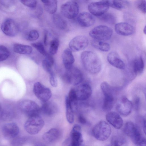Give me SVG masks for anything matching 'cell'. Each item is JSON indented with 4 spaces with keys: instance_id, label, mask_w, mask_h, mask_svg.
<instances>
[{
    "instance_id": "26",
    "label": "cell",
    "mask_w": 146,
    "mask_h": 146,
    "mask_svg": "<svg viewBox=\"0 0 146 146\" xmlns=\"http://www.w3.org/2000/svg\"><path fill=\"white\" fill-rule=\"evenodd\" d=\"M132 66L133 72L136 74L141 73L144 67L143 59L141 56L135 58L133 61Z\"/></svg>"
},
{
    "instance_id": "23",
    "label": "cell",
    "mask_w": 146,
    "mask_h": 146,
    "mask_svg": "<svg viewBox=\"0 0 146 146\" xmlns=\"http://www.w3.org/2000/svg\"><path fill=\"white\" fill-rule=\"evenodd\" d=\"M104 95L102 108L104 111L109 112L113 108L114 104V94H107Z\"/></svg>"
},
{
    "instance_id": "47",
    "label": "cell",
    "mask_w": 146,
    "mask_h": 146,
    "mask_svg": "<svg viewBox=\"0 0 146 146\" xmlns=\"http://www.w3.org/2000/svg\"><path fill=\"white\" fill-rule=\"evenodd\" d=\"M35 146H46L45 145L43 144L40 143H38L36 144Z\"/></svg>"
},
{
    "instance_id": "2",
    "label": "cell",
    "mask_w": 146,
    "mask_h": 146,
    "mask_svg": "<svg viewBox=\"0 0 146 146\" xmlns=\"http://www.w3.org/2000/svg\"><path fill=\"white\" fill-rule=\"evenodd\" d=\"M124 131L125 134L131 138L133 142L138 146L146 140L139 128L131 121L126 123Z\"/></svg>"
},
{
    "instance_id": "42",
    "label": "cell",
    "mask_w": 146,
    "mask_h": 146,
    "mask_svg": "<svg viewBox=\"0 0 146 146\" xmlns=\"http://www.w3.org/2000/svg\"><path fill=\"white\" fill-rule=\"evenodd\" d=\"M20 1L25 5L32 8H35L37 5L36 0H21Z\"/></svg>"
},
{
    "instance_id": "22",
    "label": "cell",
    "mask_w": 146,
    "mask_h": 146,
    "mask_svg": "<svg viewBox=\"0 0 146 146\" xmlns=\"http://www.w3.org/2000/svg\"><path fill=\"white\" fill-rule=\"evenodd\" d=\"M62 59L66 69H68L73 66L75 59L72 51L70 49L66 48L64 50L62 55Z\"/></svg>"
},
{
    "instance_id": "17",
    "label": "cell",
    "mask_w": 146,
    "mask_h": 146,
    "mask_svg": "<svg viewBox=\"0 0 146 146\" xmlns=\"http://www.w3.org/2000/svg\"><path fill=\"white\" fill-rule=\"evenodd\" d=\"M19 131L17 125L14 123L6 124L3 126L2 128L3 135L7 139L16 137L18 134Z\"/></svg>"
},
{
    "instance_id": "38",
    "label": "cell",
    "mask_w": 146,
    "mask_h": 146,
    "mask_svg": "<svg viewBox=\"0 0 146 146\" xmlns=\"http://www.w3.org/2000/svg\"><path fill=\"white\" fill-rule=\"evenodd\" d=\"M31 45L42 55L45 56L47 54L44 45L42 43L40 42L33 43Z\"/></svg>"
},
{
    "instance_id": "39",
    "label": "cell",
    "mask_w": 146,
    "mask_h": 146,
    "mask_svg": "<svg viewBox=\"0 0 146 146\" xmlns=\"http://www.w3.org/2000/svg\"><path fill=\"white\" fill-rule=\"evenodd\" d=\"M39 34L36 30H32L29 33L27 36V39L29 41H35L38 39Z\"/></svg>"
},
{
    "instance_id": "9",
    "label": "cell",
    "mask_w": 146,
    "mask_h": 146,
    "mask_svg": "<svg viewBox=\"0 0 146 146\" xmlns=\"http://www.w3.org/2000/svg\"><path fill=\"white\" fill-rule=\"evenodd\" d=\"M109 7L106 0L92 2L89 3L88 6L90 13L93 15L99 17L106 13Z\"/></svg>"
},
{
    "instance_id": "7",
    "label": "cell",
    "mask_w": 146,
    "mask_h": 146,
    "mask_svg": "<svg viewBox=\"0 0 146 146\" xmlns=\"http://www.w3.org/2000/svg\"><path fill=\"white\" fill-rule=\"evenodd\" d=\"M19 107L21 110L29 117L39 115L40 108L35 102L29 100H23L19 103Z\"/></svg>"
},
{
    "instance_id": "46",
    "label": "cell",
    "mask_w": 146,
    "mask_h": 146,
    "mask_svg": "<svg viewBox=\"0 0 146 146\" xmlns=\"http://www.w3.org/2000/svg\"><path fill=\"white\" fill-rule=\"evenodd\" d=\"M47 36L48 32L46 31H45L44 33L43 39L44 43L45 46L47 44Z\"/></svg>"
},
{
    "instance_id": "21",
    "label": "cell",
    "mask_w": 146,
    "mask_h": 146,
    "mask_svg": "<svg viewBox=\"0 0 146 146\" xmlns=\"http://www.w3.org/2000/svg\"><path fill=\"white\" fill-rule=\"evenodd\" d=\"M58 108L54 102L49 101L43 102L40 112L46 115H51L57 112Z\"/></svg>"
},
{
    "instance_id": "37",
    "label": "cell",
    "mask_w": 146,
    "mask_h": 146,
    "mask_svg": "<svg viewBox=\"0 0 146 146\" xmlns=\"http://www.w3.org/2000/svg\"><path fill=\"white\" fill-rule=\"evenodd\" d=\"M67 96L72 103L73 108L74 106H76L78 99L75 89L72 88L70 90Z\"/></svg>"
},
{
    "instance_id": "31",
    "label": "cell",
    "mask_w": 146,
    "mask_h": 146,
    "mask_svg": "<svg viewBox=\"0 0 146 146\" xmlns=\"http://www.w3.org/2000/svg\"><path fill=\"white\" fill-rule=\"evenodd\" d=\"M53 22L56 26L61 30H64L67 27V23L66 20L59 14H54L52 17Z\"/></svg>"
},
{
    "instance_id": "51",
    "label": "cell",
    "mask_w": 146,
    "mask_h": 146,
    "mask_svg": "<svg viewBox=\"0 0 146 146\" xmlns=\"http://www.w3.org/2000/svg\"><path fill=\"white\" fill-rule=\"evenodd\" d=\"M1 105L0 104V111L1 110Z\"/></svg>"
},
{
    "instance_id": "10",
    "label": "cell",
    "mask_w": 146,
    "mask_h": 146,
    "mask_svg": "<svg viewBox=\"0 0 146 146\" xmlns=\"http://www.w3.org/2000/svg\"><path fill=\"white\" fill-rule=\"evenodd\" d=\"M33 91L36 97L43 102L48 101L52 96L50 90L40 82L35 83Z\"/></svg>"
},
{
    "instance_id": "5",
    "label": "cell",
    "mask_w": 146,
    "mask_h": 146,
    "mask_svg": "<svg viewBox=\"0 0 146 146\" xmlns=\"http://www.w3.org/2000/svg\"><path fill=\"white\" fill-rule=\"evenodd\" d=\"M111 132V127L106 121H101L94 127L92 133L97 139L103 141L107 139L110 136Z\"/></svg>"
},
{
    "instance_id": "16",
    "label": "cell",
    "mask_w": 146,
    "mask_h": 146,
    "mask_svg": "<svg viewBox=\"0 0 146 146\" xmlns=\"http://www.w3.org/2000/svg\"><path fill=\"white\" fill-rule=\"evenodd\" d=\"M115 30L118 35L123 36H129L133 34L135 29L130 24L124 22H120L115 25Z\"/></svg>"
},
{
    "instance_id": "6",
    "label": "cell",
    "mask_w": 146,
    "mask_h": 146,
    "mask_svg": "<svg viewBox=\"0 0 146 146\" xmlns=\"http://www.w3.org/2000/svg\"><path fill=\"white\" fill-rule=\"evenodd\" d=\"M66 70L63 75V80L66 82L73 85H77L82 81L83 74L78 68L72 66Z\"/></svg>"
},
{
    "instance_id": "25",
    "label": "cell",
    "mask_w": 146,
    "mask_h": 146,
    "mask_svg": "<svg viewBox=\"0 0 146 146\" xmlns=\"http://www.w3.org/2000/svg\"><path fill=\"white\" fill-rule=\"evenodd\" d=\"M51 55L47 54L42 61V66L44 70L49 74L54 73L52 69L54 60Z\"/></svg>"
},
{
    "instance_id": "45",
    "label": "cell",
    "mask_w": 146,
    "mask_h": 146,
    "mask_svg": "<svg viewBox=\"0 0 146 146\" xmlns=\"http://www.w3.org/2000/svg\"><path fill=\"white\" fill-rule=\"evenodd\" d=\"M78 121L80 123L84 124L86 123V120L85 117L82 114H80L78 117Z\"/></svg>"
},
{
    "instance_id": "19",
    "label": "cell",
    "mask_w": 146,
    "mask_h": 146,
    "mask_svg": "<svg viewBox=\"0 0 146 146\" xmlns=\"http://www.w3.org/2000/svg\"><path fill=\"white\" fill-rule=\"evenodd\" d=\"M107 59L110 64L117 68L123 70L125 68V63L117 53L115 51L109 53L107 56Z\"/></svg>"
},
{
    "instance_id": "12",
    "label": "cell",
    "mask_w": 146,
    "mask_h": 146,
    "mask_svg": "<svg viewBox=\"0 0 146 146\" xmlns=\"http://www.w3.org/2000/svg\"><path fill=\"white\" fill-rule=\"evenodd\" d=\"M1 29L6 35L9 36H15L18 33L19 27L16 22L12 19H6L2 23Z\"/></svg>"
},
{
    "instance_id": "1",
    "label": "cell",
    "mask_w": 146,
    "mask_h": 146,
    "mask_svg": "<svg viewBox=\"0 0 146 146\" xmlns=\"http://www.w3.org/2000/svg\"><path fill=\"white\" fill-rule=\"evenodd\" d=\"M81 59L85 69L89 73L95 74L100 71L102 64L100 58L94 52L85 51L81 54Z\"/></svg>"
},
{
    "instance_id": "29",
    "label": "cell",
    "mask_w": 146,
    "mask_h": 146,
    "mask_svg": "<svg viewBox=\"0 0 146 146\" xmlns=\"http://www.w3.org/2000/svg\"><path fill=\"white\" fill-rule=\"evenodd\" d=\"M46 11L48 13L54 14L56 12L57 8L56 0H41Z\"/></svg>"
},
{
    "instance_id": "36",
    "label": "cell",
    "mask_w": 146,
    "mask_h": 146,
    "mask_svg": "<svg viewBox=\"0 0 146 146\" xmlns=\"http://www.w3.org/2000/svg\"><path fill=\"white\" fill-rule=\"evenodd\" d=\"M10 52L5 46L0 45V61L5 60L9 56Z\"/></svg>"
},
{
    "instance_id": "4",
    "label": "cell",
    "mask_w": 146,
    "mask_h": 146,
    "mask_svg": "<svg viewBox=\"0 0 146 146\" xmlns=\"http://www.w3.org/2000/svg\"><path fill=\"white\" fill-rule=\"evenodd\" d=\"M113 33L112 29L110 27L104 25H100L92 29L89 34L94 39L104 41L110 39Z\"/></svg>"
},
{
    "instance_id": "34",
    "label": "cell",
    "mask_w": 146,
    "mask_h": 146,
    "mask_svg": "<svg viewBox=\"0 0 146 146\" xmlns=\"http://www.w3.org/2000/svg\"><path fill=\"white\" fill-rule=\"evenodd\" d=\"M99 17L102 21L109 24H113L116 21L114 16L110 13H106Z\"/></svg>"
},
{
    "instance_id": "8",
    "label": "cell",
    "mask_w": 146,
    "mask_h": 146,
    "mask_svg": "<svg viewBox=\"0 0 146 146\" xmlns=\"http://www.w3.org/2000/svg\"><path fill=\"white\" fill-rule=\"evenodd\" d=\"M79 11V6L74 0H70L63 4L60 8L62 15L69 19L75 18L78 15Z\"/></svg>"
},
{
    "instance_id": "40",
    "label": "cell",
    "mask_w": 146,
    "mask_h": 146,
    "mask_svg": "<svg viewBox=\"0 0 146 146\" xmlns=\"http://www.w3.org/2000/svg\"><path fill=\"white\" fill-rule=\"evenodd\" d=\"M146 1L138 0L136 1L135 5L137 8L143 13H146Z\"/></svg>"
},
{
    "instance_id": "13",
    "label": "cell",
    "mask_w": 146,
    "mask_h": 146,
    "mask_svg": "<svg viewBox=\"0 0 146 146\" xmlns=\"http://www.w3.org/2000/svg\"><path fill=\"white\" fill-rule=\"evenodd\" d=\"M133 108L132 102L125 97L121 98L117 102L116 109L120 114L127 116L131 112Z\"/></svg>"
},
{
    "instance_id": "32",
    "label": "cell",
    "mask_w": 146,
    "mask_h": 146,
    "mask_svg": "<svg viewBox=\"0 0 146 146\" xmlns=\"http://www.w3.org/2000/svg\"><path fill=\"white\" fill-rule=\"evenodd\" d=\"M109 7L118 10H121L124 8L128 4V2L125 1L106 0Z\"/></svg>"
},
{
    "instance_id": "20",
    "label": "cell",
    "mask_w": 146,
    "mask_h": 146,
    "mask_svg": "<svg viewBox=\"0 0 146 146\" xmlns=\"http://www.w3.org/2000/svg\"><path fill=\"white\" fill-rule=\"evenodd\" d=\"M106 118L107 121L116 129H119L123 126V119L117 112H109L106 115Z\"/></svg>"
},
{
    "instance_id": "28",
    "label": "cell",
    "mask_w": 146,
    "mask_h": 146,
    "mask_svg": "<svg viewBox=\"0 0 146 146\" xmlns=\"http://www.w3.org/2000/svg\"><path fill=\"white\" fill-rule=\"evenodd\" d=\"M66 116L67 120L70 123H72L74 120V109L72 103L67 96L65 98Z\"/></svg>"
},
{
    "instance_id": "27",
    "label": "cell",
    "mask_w": 146,
    "mask_h": 146,
    "mask_svg": "<svg viewBox=\"0 0 146 146\" xmlns=\"http://www.w3.org/2000/svg\"><path fill=\"white\" fill-rule=\"evenodd\" d=\"M13 49L16 53L24 54H30L33 51V49L31 46L18 43L14 44Z\"/></svg>"
},
{
    "instance_id": "48",
    "label": "cell",
    "mask_w": 146,
    "mask_h": 146,
    "mask_svg": "<svg viewBox=\"0 0 146 146\" xmlns=\"http://www.w3.org/2000/svg\"><path fill=\"white\" fill-rule=\"evenodd\" d=\"M143 31L145 34L146 33V26H145L144 27L143 30Z\"/></svg>"
},
{
    "instance_id": "41",
    "label": "cell",
    "mask_w": 146,
    "mask_h": 146,
    "mask_svg": "<svg viewBox=\"0 0 146 146\" xmlns=\"http://www.w3.org/2000/svg\"><path fill=\"white\" fill-rule=\"evenodd\" d=\"M26 137H19L14 139L12 142V144L15 146H21L26 142Z\"/></svg>"
},
{
    "instance_id": "49",
    "label": "cell",
    "mask_w": 146,
    "mask_h": 146,
    "mask_svg": "<svg viewBox=\"0 0 146 146\" xmlns=\"http://www.w3.org/2000/svg\"><path fill=\"white\" fill-rule=\"evenodd\" d=\"M106 146H111V145H106Z\"/></svg>"
},
{
    "instance_id": "18",
    "label": "cell",
    "mask_w": 146,
    "mask_h": 146,
    "mask_svg": "<svg viewBox=\"0 0 146 146\" xmlns=\"http://www.w3.org/2000/svg\"><path fill=\"white\" fill-rule=\"evenodd\" d=\"M77 20L80 26L85 27L92 26L95 22V19L93 15L87 12L80 13L77 17Z\"/></svg>"
},
{
    "instance_id": "3",
    "label": "cell",
    "mask_w": 146,
    "mask_h": 146,
    "mask_svg": "<svg viewBox=\"0 0 146 146\" xmlns=\"http://www.w3.org/2000/svg\"><path fill=\"white\" fill-rule=\"evenodd\" d=\"M44 125V121L39 115L29 117L24 125L26 131L31 135L38 133Z\"/></svg>"
},
{
    "instance_id": "11",
    "label": "cell",
    "mask_w": 146,
    "mask_h": 146,
    "mask_svg": "<svg viewBox=\"0 0 146 146\" xmlns=\"http://www.w3.org/2000/svg\"><path fill=\"white\" fill-rule=\"evenodd\" d=\"M88 43V40L86 37L79 35L72 38L70 42L69 46L72 51L76 52L85 49Z\"/></svg>"
},
{
    "instance_id": "43",
    "label": "cell",
    "mask_w": 146,
    "mask_h": 146,
    "mask_svg": "<svg viewBox=\"0 0 146 146\" xmlns=\"http://www.w3.org/2000/svg\"><path fill=\"white\" fill-rule=\"evenodd\" d=\"M49 80L51 86L56 87L57 86L58 81L54 73L50 75Z\"/></svg>"
},
{
    "instance_id": "35",
    "label": "cell",
    "mask_w": 146,
    "mask_h": 146,
    "mask_svg": "<svg viewBox=\"0 0 146 146\" xmlns=\"http://www.w3.org/2000/svg\"><path fill=\"white\" fill-rule=\"evenodd\" d=\"M59 44V42L58 39L55 38L52 40L50 43L49 54L51 55L56 54L58 51Z\"/></svg>"
},
{
    "instance_id": "30",
    "label": "cell",
    "mask_w": 146,
    "mask_h": 146,
    "mask_svg": "<svg viewBox=\"0 0 146 146\" xmlns=\"http://www.w3.org/2000/svg\"><path fill=\"white\" fill-rule=\"evenodd\" d=\"M91 43L94 47L102 51L107 52L110 49V45L103 41L94 39Z\"/></svg>"
},
{
    "instance_id": "50",
    "label": "cell",
    "mask_w": 146,
    "mask_h": 146,
    "mask_svg": "<svg viewBox=\"0 0 146 146\" xmlns=\"http://www.w3.org/2000/svg\"><path fill=\"white\" fill-rule=\"evenodd\" d=\"M68 146H72L70 144Z\"/></svg>"
},
{
    "instance_id": "33",
    "label": "cell",
    "mask_w": 146,
    "mask_h": 146,
    "mask_svg": "<svg viewBox=\"0 0 146 146\" xmlns=\"http://www.w3.org/2000/svg\"><path fill=\"white\" fill-rule=\"evenodd\" d=\"M111 146H126V141L124 137L119 135L113 136L111 140Z\"/></svg>"
},
{
    "instance_id": "44",
    "label": "cell",
    "mask_w": 146,
    "mask_h": 146,
    "mask_svg": "<svg viewBox=\"0 0 146 146\" xmlns=\"http://www.w3.org/2000/svg\"><path fill=\"white\" fill-rule=\"evenodd\" d=\"M140 100L139 97H137L135 98L133 100V103L132 104L133 107L136 110H137L139 109L140 106Z\"/></svg>"
},
{
    "instance_id": "14",
    "label": "cell",
    "mask_w": 146,
    "mask_h": 146,
    "mask_svg": "<svg viewBox=\"0 0 146 146\" xmlns=\"http://www.w3.org/2000/svg\"><path fill=\"white\" fill-rule=\"evenodd\" d=\"M75 90L78 100H86L90 98L92 95V88L88 84H80Z\"/></svg>"
},
{
    "instance_id": "15",
    "label": "cell",
    "mask_w": 146,
    "mask_h": 146,
    "mask_svg": "<svg viewBox=\"0 0 146 146\" xmlns=\"http://www.w3.org/2000/svg\"><path fill=\"white\" fill-rule=\"evenodd\" d=\"M71 143L72 146H82L83 139L81 133V128L78 124L73 126L70 134Z\"/></svg>"
},
{
    "instance_id": "24",
    "label": "cell",
    "mask_w": 146,
    "mask_h": 146,
    "mask_svg": "<svg viewBox=\"0 0 146 146\" xmlns=\"http://www.w3.org/2000/svg\"><path fill=\"white\" fill-rule=\"evenodd\" d=\"M59 135V132L57 129L52 128L43 134L42 138L46 142L51 143L57 139Z\"/></svg>"
}]
</instances>
